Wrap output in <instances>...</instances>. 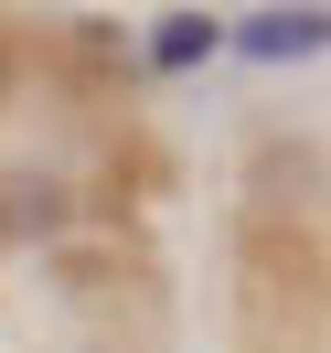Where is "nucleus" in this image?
Segmentation results:
<instances>
[{"label": "nucleus", "mask_w": 331, "mask_h": 353, "mask_svg": "<svg viewBox=\"0 0 331 353\" xmlns=\"http://www.w3.org/2000/svg\"><path fill=\"white\" fill-rule=\"evenodd\" d=\"M235 43L257 65H299V54L331 43V11H257V22H235Z\"/></svg>", "instance_id": "2"}, {"label": "nucleus", "mask_w": 331, "mask_h": 353, "mask_svg": "<svg viewBox=\"0 0 331 353\" xmlns=\"http://www.w3.org/2000/svg\"><path fill=\"white\" fill-rule=\"evenodd\" d=\"M65 182L54 172H0V236H65Z\"/></svg>", "instance_id": "1"}, {"label": "nucleus", "mask_w": 331, "mask_h": 353, "mask_svg": "<svg viewBox=\"0 0 331 353\" xmlns=\"http://www.w3.org/2000/svg\"><path fill=\"white\" fill-rule=\"evenodd\" d=\"M214 43H224V22H214V11H171V22L150 32V65H160V75H182V65H203Z\"/></svg>", "instance_id": "3"}, {"label": "nucleus", "mask_w": 331, "mask_h": 353, "mask_svg": "<svg viewBox=\"0 0 331 353\" xmlns=\"http://www.w3.org/2000/svg\"><path fill=\"white\" fill-rule=\"evenodd\" d=\"M0 97H11V43H0Z\"/></svg>", "instance_id": "4"}]
</instances>
